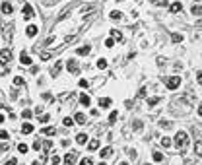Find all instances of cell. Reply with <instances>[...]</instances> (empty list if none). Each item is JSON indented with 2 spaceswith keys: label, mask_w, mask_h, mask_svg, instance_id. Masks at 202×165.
Instances as JSON below:
<instances>
[{
  "label": "cell",
  "mask_w": 202,
  "mask_h": 165,
  "mask_svg": "<svg viewBox=\"0 0 202 165\" xmlns=\"http://www.w3.org/2000/svg\"><path fill=\"white\" fill-rule=\"evenodd\" d=\"M19 62H22V64H25V66H29V64H31V58H29L27 55L22 51V55H19Z\"/></svg>",
  "instance_id": "obj_8"
},
{
  "label": "cell",
  "mask_w": 202,
  "mask_h": 165,
  "mask_svg": "<svg viewBox=\"0 0 202 165\" xmlns=\"http://www.w3.org/2000/svg\"><path fill=\"white\" fill-rule=\"evenodd\" d=\"M99 107H101V109H109V107H111V99H109V97L99 99Z\"/></svg>",
  "instance_id": "obj_7"
},
{
  "label": "cell",
  "mask_w": 202,
  "mask_h": 165,
  "mask_svg": "<svg viewBox=\"0 0 202 165\" xmlns=\"http://www.w3.org/2000/svg\"><path fill=\"white\" fill-rule=\"evenodd\" d=\"M157 101H160V97H150L148 99V105H155Z\"/></svg>",
  "instance_id": "obj_33"
},
{
  "label": "cell",
  "mask_w": 202,
  "mask_h": 165,
  "mask_svg": "<svg viewBox=\"0 0 202 165\" xmlns=\"http://www.w3.org/2000/svg\"><path fill=\"white\" fill-rule=\"evenodd\" d=\"M200 148H202V142L198 140V142H196V154H198V156H200V154H202V150H200Z\"/></svg>",
  "instance_id": "obj_37"
},
{
  "label": "cell",
  "mask_w": 202,
  "mask_h": 165,
  "mask_svg": "<svg viewBox=\"0 0 202 165\" xmlns=\"http://www.w3.org/2000/svg\"><path fill=\"white\" fill-rule=\"evenodd\" d=\"M80 165H93V161L89 159V157H84V159H82V163Z\"/></svg>",
  "instance_id": "obj_32"
},
{
  "label": "cell",
  "mask_w": 202,
  "mask_h": 165,
  "mask_svg": "<svg viewBox=\"0 0 202 165\" xmlns=\"http://www.w3.org/2000/svg\"><path fill=\"white\" fill-rule=\"evenodd\" d=\"M163 159V156H161L160 151H154V161H161Z\"/></svg>",
  "instance_id": "obj_30"
},
{
  "label": "cell",
  "mask_w": 202,
  "mask_h": 165,
  "mask_svg": "<svg viewBox=\"0 0 202 165\" xmlns=\"http://www.w3.org/2000/svg\"><path fill=\"white\" fill-rule=\"evenodd\" d=\"M8 130H0V140H8Z\"/></svg>",
  "instance_id": "obj_28"
},
{
  "label": "cell",
  "mask_w": 202,
  "mask_h": 165,
  "mask_svg": "<svg viewBox=\"0 0 202 165\" xmlns=\"http://www.w3.org/2000/svg\"><path fill=\"white\" fill-rule=\"evenodd\" d=\"M18 151L25 154V151H27V146H25V144H19V146H18Z\"/></svg>",
  "instance_id": "obj_35"
},
{
  "label": "cell",
  "mask_w": 202,
  "mask_h": 165,
  "mask_svg": "<svg viewBox=\"0 0 202 165\" xmlns=\"http://www.w3.org/2000/svg\"><path fill=\"white\" fill-rule=\"evenodd\" d=\"M117 117H119V115H117V111H113V113L109 115V123L113 124V123H115V121H117Z\"/></svg>",
  "instance_id": "obj_23"
},
{
  "label": "cell",
  "mask_w": 202,
  "mask_h": 165,
  "mask_svg": "<svg viewBox=\"0 0 202 165\" xmlns=\"http://www.w3.org/2000/svg\"><path fill=\"white\" fill-rule=\"evenodd\" d=\"M49 118H51V117H49V115H43V117H41V118H39V121H41V123H47Z\"/></svg>",
  "instance_id": "obj_41"
},
{
  "label": "cell",
  "mask_w": 202,
  "mask_h": 165,
  "mask_svg": "<svg viewBox=\"0 0 202 165\" xmlns=\"http://www.w3.org/2000/svg\"><path fill=\"white\" fill-rule=\"evenodd\" d=\"M6 165H18V161H16L14 157H12V159H8V163H6Z\"/></svg>",
  "instance_id": "obj_44"
},
{
  "label": "cell",
  "mask_w": 202,
  "mask_h": 165,
  "mask_svg": "<svg viewBox=\"0 0 202 165\" xmlns=\"http://www.w3.org/2000/svg\"><path fill=\"white\" fill-rule=\"evenodd\" d=\"M97 68H99V70L107 68V60H105V58H99V60H97Z\"/></svg>",
  "instance_id": "obj_19"
},
{
  "label": "cell",
  "mask_w": 202,
  "mask_h": 165,
  "mask_svg": "<svg viewBox=\"0 0 202 165\" xmlns=\"http://www.w3.org/2000/svg\"><path fill=\"white\" fill-rule=\"evenodd\" d=\"M39 148H41V142L37 140V142H35V144H33V150H37V151H39Z\"/></svg>",
  "instance_id": "obj_42"
},
{
  "label": "cell",
  "mask_w": 202,
  "mask_h": 165,
  "mask_svg": "<svg viewBox=\"0 0 202 165\" xmlns=\"http://www.w3.org/2000/svg\"><path fill=\"white\" fill-rule=\"evenodd\" d=\"M169 8H171V12H175V14H177V12H181V10H183V4H181V2H173Z\"/></svg>",
  "instance_id": "obj_10"
},
{
  "label": "cell",
  "mask_w": 202,
  "mask_h": 165,
  "mask_svg": "<svg viewBox=\"0 0 202 165\" xmlns=\"http://www.w3.org/2000/svg\"><path fill=\"white\" fill-rule=\"evenodd\" d=\"M33 165H39V163H33Z\"/></svg>",
  "instance_id": "obj_47"
},
{
  "label": "cell",
  "mask_w": 202,
  "mask_h": 165,
  "mask_svg": "<svg viewBox=\"0 0 202 165\" xmlns=\"http://www.w3.org/2000/svg\"><path fill=\"white\" fill-rule=\"evenodd\" d=\"M171 37H173V41H175V43H181V41H183V35H179V33H173Z\"/></svg>",
  "instance_id": "obj_24"
},
{
  "label": "cell",
  "mask_w": 202,
  "mask_h": 165,
  "mask_svg": "<svg viewBox=\"0 0 202 165\" xmlns=\"http://www.w3.org/2000/svg\"><path fill=\"white\" fill-rule=\"evenodd\" d=\"M111 156V148H105V150H101V157H109Z\"/></svg>",
  "instance_id": "obj_26"
},
{
  "label": "cell",
  "mask_w": 202,
  "mask_h": 165,
  "mask_svg": "<svg viewBox=\"0 0 202 165\" xmlns=\"http://www.w3.org/2000/svg\"><path fill=\"white\" fill-rule=\"evenodd\" d=\"M160 126H161V128H169V126H171V123H169V121H161Z\"/></svg>",
  "instance_id": "obj_34"
},
{
  "label": "cell",
  "mask_w": 202,
  "mask_h": 165,
  "mask_svg": "<svg viewBox=\"0 0 202 165\" xmlns=\"http://www.w3.org/2000/svg\"><path fill=\"white\" fill-rule=\"evenodd\" d=\"M51 163H52V165H58V163H60V157H58V156H52V157H51Z\"/></svg>",
  "instance_id": "obj_31"
},
{
  "label": "cell",
  "mask_w": 202,
  "mask_h": 165,
  "mask_svg": "<svg viewBox=\"0 0 202 165\" xmlns=\"http://www.w3.org/2000/svg\"><path fill=\"white\" fill-rule=\"evenodd\" d=\"M29 117H31V111H27V109H25V111H24V118H29Z\"/></svg>",
  "instance_id": "obj_43"
},
{
  "label": "cell",
  "mask_w": 202,
  "mask_h": 165,
  "mask_svg": "<svg viewBox=\"0 0 202 165\" xmlns=\"http://www.w3.org/2000/svg\"><path fill=\"white\" fill-rule=\"evenodd\" d=\"M173 144H175V148H177V150H185V148L188 146V134H187L185 130H179L177 134H175Z\"/></svg>",
  "instance_id": "obj_1"
},
{
  "label": "cell",
  "mask_w": 202,
  "mask_h": 165,
  "mask_svg": "<svg viewBox=\"0 0 202 165\" xmlns=\"http://www.w3.org/2000/svg\"><path fill=\"white\" fill-rule=\"evenodd\" d=\"M193 14L194 16H200V6H193Z\"/></svg>",
  "instance_id": "obj_36"
},
{
  "label": "cell",
  "mask_w": 202,
  "mask_h": 165,
  "mask_svg": "<svg viewBox=\"0 0 202 165\" xmlns=\"http://www.w3.org/2000/svg\"><path fill=\"white\" fill-rule=\"evenodd\" d=\"M80 103L84 105V107H89V95L82 93V95H80Z\"/></svg>",
  "instance_id": "obj_12"
},
{
  "label": "cell",
  "mask_w": 202,
  "mask_h": 165,
  "mask_svg": "<svg viewBox=\"0 0 202 165\" xmlns=\"http://www.w3.org/2000/svg\"><path fill=\"white\" fill-rule=\"evenodd\" d=\"M111 18H113V19H121V18H122V14L115 10V12H111Z\"/></svg>",
  "instance_id": "obj_27"
},
{
  "label": "cell",
  "mask_w": 202,
  "mask_h": 165,
  "mask_svg": "<svg viewBox=\"0 0 202 165\" xmlns=\"http://www.w3.org/2000/svg\"><path fill=\"white\" fill-rule=\"evenodd\" d=\"M111 39H117V41H121V39H122V33H119L117 29H111Z\"/></svg>",
  "instance_id": "obj_16"
},
{
  "label": "cell",
  "mask_w": 202,
  "mask_h": 165,
  "mask_svg": "<svg viewBox=\"0 0 202 165\" xmlns=\"http://www.w3.org/2000/svg\"><path fill=\"white\" fill-rule=\"evenodd\" d=\"M33 16H35V12H33V8H31L29 4H25V6H24V18H25V19H31Z\"/></svg>",
  "instance_id": "obj_5"
},
{
  "label": "cell",
  "mask_w": 202,
  "mask_h": 165,
  "mask_svg": "<svg viewBox=\"0 0 202 165\" xmlns=\"http://www.w3.org/2000/svg\"><path fill=\"white\" fill-rule=\"evenodd\" d=\"M60 68H62V62H57V64H55V68H52V76L58 74V72H60Z\"/></svg>",
  "instance_id": "obj_22"
},
{
  "label": "cell",
  "mask_w": 202,
  "mask_h": 165,
  "mask_svg": "<svg viewBox=\"0 0 202 165\" xmlns=\"http://www.w3.org/2000/svg\"><path fill=\"white\" fill-rule=\"evenodd\" d=\"M64 124H66V126H72V124H74V121H72V118H64Z\"/></svg>",
  "instance_id": "obj_39"
},
{
  "label": "cell",
  "mask_w": 202,
  "mask_h": 165,
  "mask_svg": "<svg viewBox=\"0 0 202 165\" xmlns=\"http://www.w3.org/2000/svg\"><path fill=\"white\" fill-rule=\"evenodd\" d=\"M165 84H167V88H169V90H177L179 85H181V78H179V76H171V78H167V80H165Z\"/></svg>",
  "instance_id": "obj_2"
},
{
  "label": "cell",
  "mask_w": 202,
  "mask_h": 165,
  "mask_svg": "<svg viewBox=\"0 0 202 165\" xmlns=\"http://www.w3.org/2000/svg\"><path fill=\"white\" fill-rule=\"evenodd\" d=\"M80 88H89V84H88V80H80Z\"/></svg>",
  "instance_id": "obj_38"
},
{
  "label": "cell",
  "mask_w": 202,
  "mask_h": 165,
  "mask_svg": "<svg viewBox=\"0 0 202 165\" xmlns=\"http://www.w3.org/2000/svg\"><path fill=\"white\" fill-rule=\"evenodd\" d=\"M55 126H47V128H43V134H47V136H52V134H55Z\"/></svg>",
  "instance_id": "obj_17"
},
{
  "label": "cell",
  "mask_w": 202,
  "mask_h": 165,
  "mask_svg": "<svg viewBox=\"0 0 202 165\" xmlns=\"http://www.w3.org/2000/svg\"><path fill=\"white\" fill-rule=\"evenodd\" d=\"M68 72H70V74H78V62H76L74 58L68 60Z\"/></svg>",
  "instance_id": "obj_6"
},
{
  "label": "cell",
  "mask_w": 202,
  "mask_h": 165,
  "mask_svg": "<svg viewBox=\"0 0 202 165\" xmlns=\"http://www.w3.org/2000/svg\"><path fill=\"white\" fill-rule=\"evenodd\" d=\"M76 142H78L80 146H84L86 142H88V134H78V136H76Z\"/></svg>",
  "instance_id": "obj_11"
},
{
  "label": "cell",
  "mask_w": 202,
  "mask_h": 165,
  "mask_svg": "<svg viewBox=\"0 0 202 165\" xmlns=\"http://www.w3.org/2000/svg\"><path fill=\"white\" fill-rule=\"evenodd\" d=\"M161 146H163V148H169L171 146V140H169V138H161Z\"/></svg>",
  "instance_id": "obj_21"
},
{
  "label": "cell",
  "mask_w": 202,
  "mask_h": 165,
  "mask_svg": "<svg viewBox=\"0 0 202 165\" xmlns=\"http://www.w3.org/2000/svg\"><path fill=\"white\" fill-rule=\"evenodd\" d=\"M10 58H12V52H10V49H4V51H0V64H8Z\"/></svg>",
  "instance_id": "obj_3"
},
{
  "label": "cell",
  "mask_w": 202,
  "mask_h": 165,
  "mask_svg": "<svg viewBox=\"0 0 202 165\" xmlns=\"http://www.w3.org/2000/svg\"><path fill=\"white\" fill-rule=\"evenodd\" d=\"M31 132H33V124L24 123V126H22V134H31Z\"/></svg>",
  "instance_id": "obj_9"
},
{
  "label": "cell",
  "mask_w": 202,
  "mask_h": 165,
  "mask_svg": "<svg viewBox=\"0 0 202 165\" xmlns=\"http://www.w3.org/2000/svg\"><path fill=\"white\" fill-rule=\"evenodd\" d=\"M88 148H89V150H91V151H95V150H97V148H99V142H97V140H91V142H89V144H88Z\"/></svg>",
  "instance_id": "obj_18"
},
{
  "label": "cell",
  "mask_w": 202,
  "mask_h": 165,
  "mask_svg": "<svg viewBox=\"0 0 202 165\" xmlns=\"http://www.w3.org/2000/svg\"><path fill=\"white\" fill-rule=\"evenodd\" d=\"M76 159H78L76 151H72V154H66V156H64V163H66V165H74Z\"/></svg>",
  "instance_id": "obj_4"
},
{
  "label": "cell",
  "mask_w": 202,
  "mask_h": 165,
  "mask_svg": "<svg viewBox=\"0 0 202 165\" xmlns=\"http://www.w3.org/2000/svg\"><path fill=\"white\" fill-rule=\"evenodd\" d=\"M41 58H43V60H49V58H51V55H49V52H43Z\"/></svg>",
  "instance_id": "obj_40"
},
{
  "label": "cell",
  "mask_w": 202,
  "mask_h": 165,
  "mask_svg": "<svg viewBox=\"0 0 202 165\" xmlns=\"http://www.w3.org/2000/svg\"><path fill=\"white\" fill-rule=\"evenodd\" d=\"M113 45H115V39H111V37H109L107 41H105V47H107V49H111Z\"/></svg>",
  "instance_id": "obj_29"
},
{
  "label": "cell",
  "mask_w": 202,
  "mask_h": 165,
  "mask_svg": "<svg viewBox=\"0 0 202 165\" xmlns=\"http://www.w3.org/2000/svg\"><path fill=\"white\" fill-rule=\"evenodd\" d=\"M2 12L4 14H12V4L10 2H2Z\"/></svg>",
  "instance_id": "obj_13"
},
{
  "label": "cell",
  "mask_w": 202,
  "mask_h": 165,
  "mask_svg": "<svg viewBox=\"0 0 202 165\" xmlns=\"http://www.w3.org/2000/svg\"><path fill=\"white\" fill-rule=\"evenodd\" d=\"M25 33H27L29 37H33V35L37 33V25H27V29H25Z\"/></svg>",
  "instance_id": "obj_14"
},
{
  "label": "cell",
  "mask_w": 202,
  "mask_h": 165,
  "mask_svg": "<svg viewBox=\"0 0 202 165\" xmlns=\"http://www.w3.org/2000/svg\"><path fill=\"white\" fill-rule=\"evenodd\" d=\"M119 165H128V163H124V161H122V163H119Z\"/></svg>",
  "instance_id": "obj_46"
},
{
  "label": "cell",
  "mask_w": 202,
  "mask_h": 165,
  "mask_svg": "<svg viewBox=\"0 0 202 165\" xmlns=\"http://www.w3.org/2000/svg\"><path fill=\"white\" fill-rule=\"evenodd\" d=\"M74 118H76V123H78V124H84L86 123V115L84 113H76Z\"/></svg>",
  "instance_id": "obj_15"
},
{
  "label": "cell",
  "mask_w": 202,
  "mask_h": 165,
  "mask_svg": "<svg viewBox=\"0 0 202 165\" xmlns=\"http://www.w3.org/2000/svg\"><path fill=\"white\" fill-rule=\"evenodd\" d=\"M14 84H16V85H24V78H22V76H16V78H14Z\"/></svg>",
  "instance_id": "obj_25"
},
{
  "label": "cell",
  "mask_w": 202,
  "mask_h": 165,
  "mask_svg": "<svg viewBox=\"0 0 202 165\" xmlns=\"http://www.w3.org/2000/svg\"><path fill=\"white\" fill-rule=\"evenodd\" d=\"M4 123V115H0V124Z\"/></svg>",
  "instance_id": "obj_45"
},
{
  "label": "cell",
  "mask_w": 202,
  "mask_h": 165,
  "mask_svg": "<svg viewBox=\"0 0 202 165\" xmlns=\"http://www.w3.org/2000/svg\"><path fill=\"white\" fill-rule=\"evenodd\" d=\"M76 52H78V55H88V52H89V45H86V47H80Z\"/></svg>",
  "instance_id": "obj_20"
}]
</instances>
